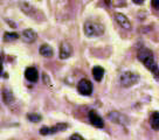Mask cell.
Instances as JSON below:
<instances>
[{"label":"cell","mask_w":159,"mask_h":140,"mask_svg":"<svg viewBox=\"0 0 159 140\" xmlns=\"http://www.w3.org/2000/svg\"><path fill=\"white\" fill-rule=\"evenodd\" d=\"M134 4H138V5H140V4H143L145 0H132Z\"/></svg>","instance_id":"d6986e66"},{"label":"cell","mask_w":159,"mask_h":140,"mask_svg":"<svg viewBox=\"0 0 159 140\" xmlns=\"http://www.w3.org/2000/svg\"><path fill=\"white\" fill-rule=\"evenodd\" d=\"M40 54L43 57H52L54 54V50L49 45H42L40 47Z\"/></svg>","instance_id":"8fae6325"},{"label":"cell","mask_w":159,"mask_h":140,"mask_svg":"<svg viewBox=\"0 0 159 140\" xmlns=\"http://www.w3.org/2000/svg\"><path fill=\"white\" fill-rule=\"evenodd\" d=\"M71 51H73V49H71L69 43L63 42L61 45V48H60V57L61 59H68L71 55Z\"/></svg>","instance_id":"9c48e42d"},{"label":"cell","mask_w":159,"mask_h":140,"mask_svg":"<svg viewBox=\"0 0 159 140\" xmlns=\"http://www.w3.org/2000/svg\"><path fill=\"white\" fill-rule=\"evenodd\" d=\"M116 21L118 22L120 27H123L125 29H131V24H130L129 19L122 13H116Z\"/></svg>","instance_id":"52a82bcc"},{"label":"cell","mask_w":159,"mask_h":140,"mask_svg":"<svg viewBox=\"0 0 159 140\" xmlns=\"http://www.w3.org/2000/svg\"><path fill=\"white\" fill-rule=\"evenodd\" d=\"M89 119H90V123H91L95 127L102 129V127L104 126L103 119L101 118V116H99L96 111H90V112H89Z\"/></svg>","instance_id":"8992f818"},{"label":"cell","mask_w":159,"mask_h":140,"mask_svg":"<svg viewBox=\"0 0 159 140\" xmlns=\"http://www.w3.org/2000/svg\"><path fill=\"white\" fill-rule=\"evenodd\" d=\"M22 39H24L25 42L32 43V42H34L36 40V33L33 29H26L22 33Z\"/></svg>","instance_id":"30bf717a"},{"label":"cell","mask_w":159,"mask_h":140,"mask_svg":"<svg viewBox=\"0 0 159 140\" xmlns=\"http://www.w3.org/2000/svg\"><path fill=\"white\" fill-rule=\"evenodd\" d=\"M16 39H19V35L16 33H6L4 35V41L5 42H11V41H14Z\"/></svg>","instance_id":"9a60e30c"},{"label":"cell","mask_w":159,"mask_h":140,"mask_svg":"<svg viewBox=\"0 0 159 140\" xmlns=\"http://www.w3.org/2000/svg\"><path fill=\"white\" fill-rule=\"evenodd\" d=\"M27 118L30 120V121H33V123H38L41 120V116L40 115H34V113H30V115L27 116Z\"/></svg>","instance_id":"2e32d148"},{"label":"cell","mask_w":159,"mask_h":140,"mask_svg":"<svg viewBox=\"0 0 159 140\" xmlns=\"http://www.w3.org/2000/svg\"><path fill=\"white\" fill-rule=\"evenodd\" d=\"M150 124H151V127L153 130H159V112L158 111H154L153 113L151 115V118H150Z\"/></svg>","instance_id":"4fadbf2b"},{"label":"cell","mask_w":159,"mask_h":140,"mask_svg":"<svg viewBox=\"0 0 159 140\" xmlns=\"http://www.w3.org/2000/svg\"><path fill=\"white\" fill-rule=\"evenodd\" d=\"M77 90L81 95L83 96H89L93 92V85L88 80H81L79 85H77Z\"/></svg>","instance_id":"5b68a950"},{"label":"cell","mask_w":159,"mask_h":140,"mask_svg":"<svg viewBox=\"0 0 159 140\" xmlns=\"http://www.w3.org/2000/svg\"><path fill=\"white\" fill-rule=\"evenodd\" d=\"M2 98H4V102L5 104L10 105L13 100H14V96L12 94V91L8 90V89H4L2 90Z\"/></svg>","instance_id":"5bb4252c"},{"label":"cell","mask_w":159,"mask_h":140,"mask_svg":"<svg viewBox=\"0 0 159 140\" xmlns=\"http://www.w3.org/2000/svg\"><path fill=\"white\" fill-rule=\"evenodd\" d=\"M137 57H138V60L153 74L154 78H156V80H159V67H158V64H157L156 60H154V56H153V54H152V51L150 49H148V48H140V49L138 50Z\"/></svg>","instance_id":"6da1fadb"},{"label":"cell","mask_w":159,"mask_h":140,"mask_svg":"<svg viewBox=\"0 0 159 140\" xmlns=\"http://www.w3.org/2000/svg\"><path fill=\"white\" fill-rule=\"evenodd\" d=\"M67 127L68 125L67 124H57V125L53 126V127H42L41 130H40V133L42 135H50V134H54L56 132H61V131L63 130H67Z\"/></svg>","instance_id":"277c9868"},{"label":"cell","mask_w":159,"mask_h":140,"mask_svg":"<svg viewBox=\"0 0 159 140\" xmlns=\"http://www.w3.org/2000/svg\"><path fill=\"white\" fill-rule=\"evenodd\" d=\"M25 76L26 78L30 81V82H36L38 78H39V72H38V70L33 68V67H30V68H27L25 71Z\"/></svg>","instance_id":"ba28073f"},{"label":"cell","mask_w":159,"mask_h":140,"mask_svg":"<svg viewBox=\"0 0 159 140\" xmlns=\"http://www.w3.org/2000/svg\"><path fill=\"white\" fill-rule=\"evenodd\" d=\"M152 7L154 10L159 11V0H152Z\"/></svg>","instance_id":"e0dca14e"},{"label":"cell","mask_w":159,"mask_h":140,"mask_svg":"<svg viewBox=\"0 0 159 140\" xmlns=\"http://www.w3.org/2000/svg\"><path fill=\"white\" fill-rule=\"evenodd\" d=\"M119 80H120L122 86L130 88V86H132V85H134L138 82L139 77H138V75H136L132 71H125V72H123V74L120 75V78H119Z\"/></svg>","instance_id":"3957f363"},{"label":"cell","mask_w":159,"mask_h":140,"mask_svg":"<svg viewBox=\"0 0 159 140\" xmlns=\"http://www.w3.org/2000/svg\"><path fill=\"white\" fill-rule=\"evenodd\" d=\"M91 72H93L95 81H97V82H101L103 76H104V69L102 67H94Z\"/></svg>","instance_id":"7c38bea8"},{"label":"cell","mask_w":159,"mask_h":140,"mask_svg":"<svg viewBox=\"0 0 159 140\" xmlns=\"http://www.w3.org/2000/svg\"><path fill=\"white\" fill-rule=\"evenodd\" d=\"M70 139H71V140H74V139L82 140V139H83V138H82V137H81V135H80V134H73V135H71V137H70Z\"/></svg>","instance_id":"ac0fdd59"},{"label":"cell","mask_w":159,"mask_h":140,"mask_svg":"<svg viewBox=\"0 0 159 140\" xmlns=\"http://www.w3.org/2000/svg\"><path fill=\"white\" fill-rule=\"evenodd\" d=\"M84 34L89 37H97L104 33V26L98 21H87L83 26Z\"/></svg>","instance_id":"7a4b0ae2"}]
</instances>
